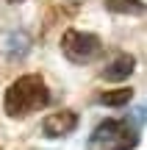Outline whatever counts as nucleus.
I'll use <instances>...</instances> for the list:
<instances>
[{"label": "nucleus", "mask_w": 147, "mask_h": 150, "mask_svg": "<svg viewBox=\"0 0 147 150\" xmlns=\"http://www.w3.org/2000/svg\"><path fill=\"white\" fill-rule=\"evenodd\" d=\"M50 103V89L42 81V75H22L6 89L3 106L8 117H25Z\"/></svg>", "instance_id": "f257e3e1"}, {"label": "nucleus", "mask_w": 147, "mask_h": 150, "mask_svg": "<svg viewBox=\"0 0 147 150\" xmlns=\"http://www.w3.org/2000/svg\"><path fill=\"white\" fill-rule=\"evenodd\" d=\"M142 120L136 114L122 120H103L89 136V150H133L139 145Z\"/></svg>", "instance_id": "f03ea898"}, {"label": "nucleus", "mask_w": 147, "mask_h": 150, "mask_svg": "<svg viewBox=\"0 0 147 150\" xmlns=\"http://www.w3.org/2000/svg\"><path fill=\"white\" fill-rule=\"evenodd\" d=\"M100 47H103L100 39L94 33H86V31H67L61 36V50L75 64H89L92 59H97Z\"/></svg>", "instance_id": "7ed1b4c3"}, {"label": "nucleus", "mask_w": 147, "mask_h": 150, "mask_svg": "<svg viewBox=\"0 0 147 150\" xmlns=\"http://www.w3.org/2000/svg\"><path fill=\"white\" fill-rule=\"evenodd\" d=\"M75 128H78V114L75 111H56V114H50V117L44 120V125H42V131L47 136H53V139L72 134Z\"/></svg>", "instance_id": "20e7f679"}, {"label": "nucleus", "mask_w": 147, "mask_h": 150, "mask_svg": "<svg viewBox=\"0 0 147 150\" xmlns=\"http://www.w3.org/2000/svg\"><path fill=\"white\" fill-rule=\"evenodd\" d=\"M133 67H136L133 56H128V53H117V59L103 70V78H106V81H125L128 75H133Z\"/></svg>", "instance_id": "39448f33"}, {"label": "nucleus", "mask_w": 147, "mask_h": 150, "mask_svg": "<svg viewBox=\"0 0 147 150\" xmlns=\"http://www.w3.org/2000/svg\"><path fill=\"white\" fill-rule=\"evenodd\" d=\"M106 8L114 14H144L147 6L142 0H106Z\"/></svg>", "instance_id": "423d86ee"}, {"label": "nucleus", "mask_w": 147, "mask_h": 150, "mask_svg": "<svg viewBox=\"0 0 147 150\" xmlns=\"http://www.w3.org/2000/svg\"><path fill=\"white\" fill-rule=\"evenodd\" d=\"M133 97V89H114V92H103L100 95V103L103 106H125V103H131Z\"/></svg>", "instance_id": "0eeeda50"}, {"label": "nucleus", "mask_w": 147, "mask_h": 150, "mask_svg": "<svg viewBox=\"0 0 147 150\" xmlns=\"http://www.w3.org/2000/svg\"><path fill=\"white\" fill-rule=\"evenodd\" d=\"M11 3H20V0H11Z\"/></svg>", "instance_id": "6e6552de"}]
</instances>
